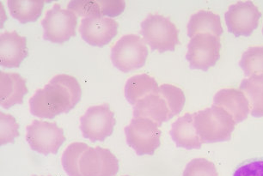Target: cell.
Instances as JSON below:
<instances>
[{
  "label": "cell",
  "instance_id": "cell-11",
  "mask_svg": "<svg viewBox=\"0 0 263 176\" xmlns=\"http://www.w3.org/2000/svg\"><path fill=\"white\" fill-rule=\"evenodd\" d=\"M260 17L259 9L251 1L232 5L224 15L228 30L236 37L251 35L257 29Z\"/></svg>",
  "mask_w": 263,
  "mask_h": 176
},
{
  "label": "cell",
  "instance_id": "cell-10",
  "mask_svg": "<svg viewBox=\"0 0 263 176\" xmlns=\"http://www.w3.org/2000/svg\"><path fill=\"white\" fill-rule=\"evenodd\" d=\"M116 123L115 113L108 104L103 103L87 109L80 118V130L91 142H103L113 133Z\"/></svg>",
  "mask_w": 263,
  "mask_h": 176
},
{
  "label": "cell",
  "instance_id": "cell-4",
  "mask_svg": "<svg viewBox=\"0 0 263 176\" xmlns=\"http://www.w3.org/2000/svg\"><path fill=\"white\" fill-rule=\"evenodd\" d=\"M140 34L152 51L173 52L180 44L179 30L171 19L159 14H149L140 24Z\"/></svg>",
  "mask_w": 263,
  "mask_h": 176
},
{
  "label": "cell",
  "instance_id": "cell-3",
  "mask_svg": "<svg viewBox=\"0 0 263 176\" xmlns=\"http://www.w3.org/2000/svg\"><path fill=\"white\" fill-rule=\"evenodd\" d=\"M195 130L204 144L226 142L232 139L235 130L234 120L224 108L213 105L193 113Z\"/></svg>",
  "mask_w": 263,
  "mask_h": 176
},
{
  "label": "cell",
  "instance_id": "cell-24",
  "mask_svg": "<svg viewBox=\"0 0 263 176\" xmlns=\"http://www.w3.org/2000/svg\"><path fill=\"white\" fill-rule=\"evenodd\" d=\"M182 176H218L215 165L205 158H195L187 163Z\"/></svg>",
  "mask_w": 263,
  "mask_h": 176
},
{
  "label": "cell",
  "instance_id": "cell-25",
  "mask_svg": "<svg viewBox=\"0 0 263 176\" xmlns=\"http://www.w3.org/2000/svg\"><path fill=\"white\" fill-rule=\"evenodd\" d=\"M67 10L72 11L79 17H90V16H102L100 5L96 0H73L69 2Z\"/></svg>",
  "mask_w": 263,
  "mask_h": 176
},
{
  "label": "cell",
  "instance_id": "cell-7",
  "mask_svg": "<svg viewBox=\"0 0 263 176\" xmlns=\"http://www.w3.org/2000/svg\"><path fill=\"white\" fill-rule=\"evenodd\" d=\"M65 140L63 129L54 122L33 121L27 126L26 141L29 147L42 155H56Z\"/></svg>",
  "mask_w": 263,
  "mask_h": 176
},
{
  "label": "cell",
  "instance_id": "cell-28",
  "mask_svg": "<svg viewBox=\"0 0 263 176\" xmlns=\"http://www.w3.org/2000/svg\"><path fill=\"white\" fill-rule=\"evenodd\" d=\"M233 176H263V159L250 161L236 169Z\"/></svg>",
  "mask_w": 263,
  "mask_h": 176
},
{
  "label": "cell",
  "instance_id": "cell-15",
  "mask_svg": "<svg viewBox=\"0 0 263 176\" xmlns=\"http://www.w3.org/2000/svg\"><path fill=\"white\" fill-rule=\"evenodd\" d=\"M213 105L224 108L232 116L235 123H241L250 114V103L245 94L236 89H223L216 93Z\"/></svg>",
  "mask_w": 263,
  "mask_h": 176
},
{
  "label": "cell",
  "instance_id": "cell-13",
  "mask_svg": "<svg viewBox=\"0 0 263 176\" xmlns=\"http://www.w3.org/2000/svg\"><path fill=\"white\" fill-rule=\"evenodd\" d=\"M118 23L113 18L103 16L84 18L79 27L82 39L93 47H104L116 36Z\"/></svg>",
  "mask_w": 263,
  "mask_h": 176
},
{
  "label": "cell",
  "instance_id": "cell-30",
  "mask_svg": "<svg viewBox=\"0 0 263 176\" xmlns=\"http://www.w3.org/2000/svg\"><path fill=\"white\" fill-rule=\"evenodd\" d=\"M262 33H263V28H262Z\"/></svg>",
  "mask_w": 263,
  "mask_h": 176
},
{
  "label": "cell",
  "instance_id": "cell-16",
  "mask_svg": "<svg viewBox=\"0 0 263 176\" xmlns=\"http://www.w3.org/2000/svg\"><path fill=\"white\" fill-rule=\"evenodd\" d=\"M28 93L26 81L18 73L0 71V105L10 108L22 104Z\"/></svg>",
  "mask_w": 263,
  "mask_h": 176
},
{
  "label": "cell",
  "instance_id": "cell-22",
  "mask_svg": "<svg viewBox=\"0 0 263 176\" xmlns=\"http://www.w3.org/2000/svg\"><path fill=\"white\" fill-rule=\"evenodd\" d=\"M239 66L248 77L263 76V47H251L242 53Z\"/></svg>",
  "mask_w": 263,
  "mask_h": 176
},
{
  "label": "cell",
  "instance_id": "cell-26",
  "mask_svg": "<svg viewBox=\"0 0 263 176\" xmlns=\"http://www.w3.org/2000/svg\"><path fill=\"white\" fill-rule=\"evenodd\" d=\"M1 123V138L0 145H5L9 143H13L19 135V125L13 116L7 113H0Z\"/></svg>",
  "mask_w": 263,
  "mask_h": 176
},
{
  "label": "cell",
  "instance_id": "cell-14",
  "mask_svg": "<svg viewBox=\"0 0 263 176\" xmlns=\"http://www.w3.org/2000/svg\"><path fill=\"white\" fill-rule=\"evenodd\" d=\"M28 56L26 37L16 31H6L0 34V65L6 68L19 67Z\"/></svg>",
  "mask_w": 263,
  "mask_h": 176
},
{
  "label": "cell",
  "instance_id": "cell-23",
  "mask_svg": "<svg viewBox=\"0 0 263 176\" xmlns=\"http://www.w3.org/2000/svg\"><path fill=\"white\" fill-rule=\"evenodd\" d=\"M89 147L84 143L75 142L68 145L61 158L64 170L69 176H82L79 172V163L80 157Z\"/></svg>",
  "mask_w": 263,
  "mask_h": 176
},
{
  "label": "cell",
  "instance_id": "cell-12",
  "mask_svg": "<svg viewBox=\"0 0 263 176\" xmlns=\"http://www.w3.org/2000/svg\"><path fill=\"white\" fill-rule=\"evenodd\" d=\"M79 168L82 176H116L119 161L108 149L89 146L80 157Z\"/></svg>",
  "mask_w": 263,
  "mask_h": 176
},
{
  "label": "cell",
  "instance_id": "cell-6",
  "mask_svg": "<svg viewBox=\"0 0 263 176\" xmlns=\"http://www.w3.org/2000/svg\"><path fill=\"white\" fill-rule=\"evenodd\" d=\"M124 131L127 145L138 155H153L160 146L159 126L151 119L134 118Z\"/></svg>",
  "mask_w": 263,
  "mask_h": 176
},
{
  "label": "cell",
  "instance_id": "cell-9",
  "mask_svg": "<svg viewBox=\"0 0 263 176\" xmlns=\"http://www.w3.org/2000/svg\"><path fill=\"white\" fill-rule=\"evenodd\" d=\"M78 16L69 10L61 8L60 4H54L42 19L43 39L62 44L76 35Z\"/></svg>",
  "mask_w": 263,
  "mask_h": 176
},
{
  "label": "cell",
  "instance_id": "cell-18",
  "mask_svg": "<svg viewBox=\"0 0 263 176\" xmlns=\"http://www.w3.org/2000/svg\"><path fill=\"white\" fill-rule=\"evenodd\" d=\"M187 29L190 38L201 33L213 34L220 38L223 34L220 17L209 11H200L192 15L187 23Z\"/></svg>",
  "mask_w": 263,
  "mask_h": 176
},
{
  "label": "cell",
  "instance_id": "cell-21",
  "mask_svg": "<svg viewBox=\"0 0 263 176\" xmlns=\"http://www.w3.org/2000/svg\"><path fill=\"white\" fill-rule=\"evenodd\" d=\"M44 4L42 0H9V11L13 18L25 24L39 18Z\"/></svg>",
  "mask_w": 263,
  "mask_h": 176
},
{
  "label": "cell",
  "instance_id": "cell-20",
  "mask_svg": "<svg viewBox=\"0 0 263 176\" xmlns=\"http://www.w3.org/2000/svg\"><path fill=\"white\" fill-rule=\"evenodd\" d=\"M239 89L249 101L251 115L256 118L263 117V76L242 79Z\"/></svg>",
  "mask_w": 263,
  "mask_h": 176
},
{
  "label": "cell",
  "instance_id": "cell-31",
  "mask_svg": "<svg viewBox=\"0 0 263 176\" xmlns=\"http://www.w3.org/2000/svg\"><path fill=\"white\" fill-rule=\"evenodd\" d=\"M33 176H37V175H33Z\"/></svg>",
  "mask_w": 263,
  "mask_h": 176
},
{
  "label": "cell",
  "instance_id": "cell-27",
  "mask_svg": "<svg viewBox=\"0 0 263 176\" xmlns=\"http://www.w3.org/2000/svg\"><path fill=\"white\" fill-rule=\"evenodd\" d=\"M102 16L113 18L123 12L126 3L123 0H98Z\"/></svg>",
  "mask_w": 263,
  "mask_h": 176
},
{
  "label": "cell",
  "instance_id": "cell-17",
  "mask_svg": "<svg viewBox=\"0 0 263 176\" xmlns=\"http://www.w3.org/2000/svg\"><path fill=\"white\" fill-rule=\"evenodd\" d=\"M170 134L178 148L186 150H199L201 148L202 143L195 130L193 113H185L177 119L171 126Z\"/></svg>",
  "mask_w": 263,
  "mask_h": 176
},
{
  "label": "cell",
  "instance_id": "cell-2",
  "mask_svg": "<svg viewBox=\"0 0 263 176\" xmlns=\"http://www.w3.org/2000/svg\"><path fill=\"white\" fill-rule=\"evenodd\" d=\"M184 93L171 84H162L158 92L152 93L134 106V118H148L158 126L179 114L184 108Z\"/></svg>",
  "mask_w": 263,
  "mask_h": 176
},
{
  "label": "cell",
  "instance_id": "cell-19",
  "mask_svg": "<svg viewBox=\"0 0 263 176\" xmlns=\"http://www.w3.org/2000/svg\"><path fill=\"white\" fill-rule=\"evenodd\" d=\"M158 83L147 74H139L130 77L124 88L125 96L131 105L135 106L139 101L152 93L158 92Z\"/></svg>",
  "mask_w": 263,
  "mask_h": 176
},
{
  "label": "cell",
  "instance_id": "cell-1",
  "mask_svg": "<svg viewBox=\"0 0 263 176\" xmlns=\"http://www.w3.org/2000/svg\"><path fill=\"white\" fill-rule=\"evenodd\" d=\"M81 96V86L78 80L67 74H59L44 88L35 91L29 99V110L32 115L39 118L53 119L69 113Z\"/></svg>",
  "mask_w": 263,
  "mask_h": 176
},
{
  "label": "cell",
  "instance_id": "cell-29",
  "mask_svg": "<svg viewBox=\"0 0 263 176\" xmlns=\"http://www.w3.org/2000/svg\"><path fill=\"white\" fill-rule=\"evenodd\" d=\"M123 176H129V175H123Z\"/></svg>",
  "mask_w": 263,
  "mask_h": 176
},
{
  "label": "cell",
  "instance_id": "cell-8",
  "mask_svg": "<svg viewBox=\"0 0 263 176\" xmlns=\"http://www.w3.org/2000/svg\"><path fill=\"white\" fill-rule=\"evenodd\" d=\"M220 38L213 34L201 33L191 38L187 45L186 60L192 70L206 71L220 58Z\"/></svg>",
  "mask_w": 263,
  "mask_h": 176
},
{
  "label": "cell",
  "instance_id": "cell-5",
  "mask_svg": "<svg viewBox=\"0 0 263 176\" xmlns=\"http://www.w3.org/2000/svg\"><path fill=\"white\" fill-rule=\"evenodd\" d=\"M147 57V46L137 34L123 35L111 49V61L114 66L124 73L143 67Z\"/></svg>",
  "mask_w": 263,
  "mask_h": 176
}]
</instances>
